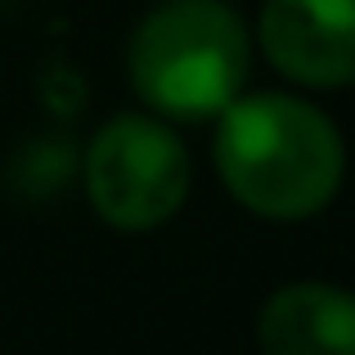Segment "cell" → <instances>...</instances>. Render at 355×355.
Here are the masks:
<instances>
[{"mask_svg":"<svg viewBox=\"0 0 355 355\" xmlns=\"http://www.w3.org/2000/svg\"><path fill=\"white\" fill-rule=\"evenodd\" d=\"M252 36L297 90L355 86V0H261Z\"/></svg>","mask_w":355,"mask_h":355,"instance_id":"obj_4","label":"cell"},{"mask_svg":"<svg viewBox=\"0 0 355 355\" xmlns=\"http://www.w3.org/2000/svg\"><path fill=\"white\" fill-rule=\"evenodd\" d=\"M211 162L248 216L302 225L347 184V135L302 90H243L211 121Z\"/></svg>","mask_w":355,"mask_h":355,"instance_id":"obj_1","label":"cell"},{"mask_svg":"<svg viewBox=\"0 0 355 355\" xmlns=\"http://www.w3.org/2000/svg\"><path fill=\"white\" fill-rule=\"evenodd\" d=\"M257 68L252 23L230 0H157L126 41V81L148 113L198 126L248 90Z\"/></svg>","mask_w":355,"mask_h":355,"instance_id":"obj_2","label":"cell"},{"mask_svg":"<svg viewBox=\"0 0 355 355\" xmlns=\"http://www.w3.org/2000/svg\"><path fill=\"white\" fill-rule=\"evenodd\" d=\"M261 355H355V293L333 279H293L257 311Z\"/></svg>","mask_w":355,"mask_h":355,"instance_id":"obj_5","label":"cell"},{"mask_svg":"<svg viewBox=\"0 0 355 355\" xmlns=\"http://www.w3.org/2000/svg\"><path fill=\"white\" fill-rule=\"evenodd\" d=\"M86 202L117 234H153L171 225L193 193V153L175 121L135 108L99 121L81 153Z\"/></svg>","mask_w":355,"mask_h":355,"instance_id":"obj_3","label":"cell"}]
</instances>
